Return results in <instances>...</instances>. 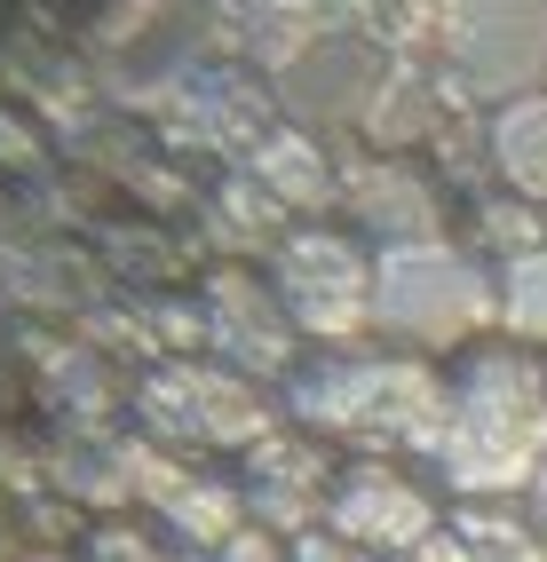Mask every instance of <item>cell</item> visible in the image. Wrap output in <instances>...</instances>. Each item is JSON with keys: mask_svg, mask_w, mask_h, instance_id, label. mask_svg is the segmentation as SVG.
I'll list each match as a JSON object with an SVG mask.
<instances>
[{"mask_svg": "<svg viewBox=\"0 0 547 562\" xmlns=\"http://www.w3.org/2000/svg\"><path fill=\"white\" fill-rule=\"evenodd\" d=\"M428 452L477 499L539 483V468H547V381L524 357H484L468 372V389L453 396V420L436 428Z\"/></svg>", "mask_w": 547, "mask_h": 562, "instance_id": "obj_1", "label": "cell"}, {"mask_svg": "<svg viewBox=\"0 0 547 562\" xmlns=\"http://www.w3.org/2000/svg\"><path fill=\"white\" fill-rule=\"evenodd\" d=\"M492 285L477 278V261H460L445 246H397L373 278V317L413 341H460L492 317Z\"/></svg>", "mask_w": 547, "mask_h": 562, "instance_id": "obj_2", "label": "cell"}, {"mask_svg": "<svg viewBox=\"0 0 547 562\" xmlns=\"http://www.w3.org/2000/svg\"><path fill=\"white\" fill-rule=\"evenodd\" d=\"M294 404H302V420H325V428H389V436H421V443H436V428L453 420L445 389L421 364H334V372H310Z\"/></svg>", "mask_w": 547, "mask_h": 562, "instance_id": "obj_3", "label": "cell"}, {"mask_svg": "<svg viewBox=\"0 0 547 562\" xmlns=\"http://www.w3.org/2000/svg\"><path fill=\"white\" fill-rule=\"evenodd\" d=\"M278 270H286V302H294V317L310 333H325V341L365 333V317H373V270L357 261V246H342V238H294Z\"/></svg>", "mask_w": 547, "mask_h": 562, "instance_id": "obj_4", "label": "cell"}, {"mask_svg": "<svg viewBox=\"0 0 547 562\" xmlns=\"http://www.w3.org/2000/svg\"><path fill=\"white\" fill-rule=\"evenodd\" d=\"M334 539L373 547V554H413V547H436V507L413 492L405 475L357 468L349 492L334 499Z\"/></svg>", "mask_w": 547, "mask_h": 562, "instance_id": "obj_5", "label": "cell"}, {"mask_svg": "<svg viewBox=\"0 0 547 562\" xmlns=\"http://www.w3.org/2000/svg\"><path fill=\"white\" fill-rule=\"evenodd\" d=\"M152 412L191 436H223V443H254L263 436V412H254V396L238 381H206V372H167V381L152 389Z\"/></svg>", "mask_w": 547, "mask_h": 562, "instance_id": "obj_6", "label": "cell"}, {"mask_svg": "<svg viewBox=\"0 0 547 562\" xmlns=\"http://www.w3.org/2000/svg\"><path fill=\"white\" fill-rule=\"evenodd\" d=\"M500 317H507L516 341H547V246L516 254V270L500 285Z\"/></svg>", "mask_w": 547, "mask_h": 562, "instance_id": "obj_7", "label": "cell"}, {"mask_svg": "<svg viewBox=\"0 0 547 562\" xmlns=\"http://www.w3.org/2000/svg\"><path fill=\"white\" fill-rule=\"evenodd\" d=\"M500 167L524 191H547V103H524V111L500 120Z\"/></svg>", "mask_w": 547, "mask_h": 562, "instance_id": "obj_8", "label": "cell"}, {"mask_svg": "<svg viewBox=\"0 0 547 562\" xmlns=\"http://www.w3.org/2000/svg\"><path fill=\"white\" fill-rule=\"evenodd\" d=\"M167 515L182 522V531H191V539H238V499L223 492V483H182V492L167 499Z\"/></svg>", "mask_w": 547, "mask_h": 562, "instance_id": "obj_9", "label": "cell"}, {"mask_svg": "<svg viewBox=\"0 0 547 562\" xmlns=\"http://www.w3.org/2000/svg\"><path fill=\"white\" fill-rule=\"evenodd\" d=\"M286 562H357V547H349V539H334V531H302Z\"/></svg>", "mask_w": 547, "mask_h": 562, "instance_id": "obj_10", "label": "cell"}, {"mask_svg": "<svg viewBox=\"0 0 547 562\" xmlns=\"http://www.w3.org/2000/svg\"><path fill=\"white\" fill-rule=\"evenodd\" d=\"M223 562H278V554H270V539H263V531H238V539L223 547Z\"/></svg>", "mask_w": 547, "mask_h": 562, "instance_id": "obj_11", "label": "cell"}, {"mask_svg": "<svg viewBox=\"0 0 547 562\" xmlns=\"http://www.w3.org/2000/svg\"><path fill=\"white\" fill-rule=\"evenodd\" d=\"M507 562H547V539H524V547L507 554Z\"/></svg>", "mask_w": 547, "mask_h": 562, "instance_id": "obj_12", "label": "cell"}, {"mask_svg": "<svg viewBox=\"0 0 547 562\" xmlns=\"http://www.w3.org/2000/svg\"><path fill=\"white\" fill-rule=\"evenodd\" d=\"M532 499H539V522H547V468H539V483H532Z\"/></svg>", "mask_w": 547, "mask_h": 562, "instance_id": "obj_13", "label": "cell"}]
</instances>
